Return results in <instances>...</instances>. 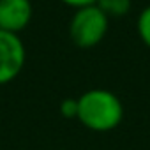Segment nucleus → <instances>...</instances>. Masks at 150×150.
Masks as SVG:
<instances>
[{
  "mask_svg": "<svg viewBox=\"0 0 150 150\" xmlns=\"http://www.w3.org/2000/svg\"><path fill=\"white\" fill-rule=\"evenodd\" d=\"M76 120L94 132H108L122 124L124 104L111 90L90 88L78 97Z\"/></svg>",
  "mask_w": 150,
  "mask_h": 150,
  "instance_id": "nucleus-1",
  "label": "nucleus"
},
{
  "mask_svg": "<svg viewBox=\"0 0 150 150\" xmlns=\"http://www.w3.org/2000/svg\"><path fill=\"white\" fill-rule=\"evenodd\" d=\"M110 30V18L94 4L74 9L69 21V37L81 50L96 48Z\"/></svg>",
  "mask_w": 150,
  "mask_h": 150,
  "instance_id": "nucleus-2",
  "label": "nucleus"
},
{
  "mask_svg": "<svg viewBox=\"0 0 150 150\" xmlns=\"http://www.w3.org/2000/svg\"><path fill=\"white\" fill-rule=\"evenodd\" d=\"M27 62V48L18 34L0 30V87L13 83Z\"/></svg>",
  "mask_w": 150,
  "mask_h": 150,
  "instance_id": "nucleus-3",
  "label": "nucleus"
},
{
  "mask_svg": "<svg viewBox=\"0 0 150 150\" xmlns=\"http://www.w3.org/2000/svg\"><path fill=\"white\" fill-rule=\"evenodd\" d=\"M32 16L30 0H0V30L20 35L30 25Z\"/></svg>",
  "mask_w": 150,
  "mask_h": 150,
  "instance_id": "nucleus-4",
  "label": "nucleus"
},
{
  "mask_svg": "<svg viewBox=\"0 0 150 150\" xmlns=\"http://www.w3.org/2000/svg\"><path fill=\"white\" fill-rule=\"evenodd\" d=\"M96 6L108 18H122L131 11L132 0H97Z\"/></svg>",
  "mask_w": 150,
  "mask_h": 150,
  "instance_id": "nucleus-5",
  "label": "nucleus"
},
{
  "mask_svg": "<svg viewBox=\"0 0 150 150\" xmlns=\"http://www.w3.org/2000/svg\"><path fill=\"white\" fill-rule=\"evenodd\" d=\"M136 32H138V37L141 39V42L150 50V4L146 7H143L141 13L138 14Z\"/></svg>",
  "mask_w": 150,
  "mask_h": 150,
  "instance_id": "nucleus-6",
  "label": "nucleus"
},
{
  "mask_svg": "<svg viewBox=\"0 0 150 150\" xmlns=\"http://www.w3.org/2000/svg\"><path fill=\"white\" fill-rule=\"evenodd\" d=\"M60 113L64 118H76L78 117V99H64L60 103Z\"/></svg>",
  "mask_w": 150,
  "mask_h": 150,
  "instance_id": "nucleus-7",
  "label": "nucleus"
},
{
  "mask_svg": "<svg viewBox=\"0 0 150 150\" xmlns=\"http://www.w3.org/2000/svg\"><path fill=\"white\" fill-rule=\"evenodd\" d=\"M60 4L72 7V9H80V7H87V6H94L97 0H58Z\"/></svg>",
  "mask_w": 150,
  "mask_h": 150,
  "instance_id": "nucleus-8",
  "label": "nucleus"
}]
</instances>
